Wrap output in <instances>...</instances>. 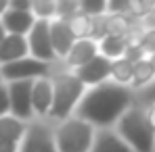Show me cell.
<instances>
[{"mask_svg": "<svg viewBox=\"0 0 155 152\" xmlns=\"http://www.w3.org/2000/svg\"><path fill=\"white\" fill-rule=\"evenodd\" d=\"M27 56H29V44H27L25 36H13V33H8L2 40V44H0V67L17 63V60L27 58Z\"/></svg>", "mask_w": 155, "mask_h": 152, "instance_id": "cell-14", "label": "cell"}, {"mask_svg": "<svg viewBox=\"0 0 155 152\" xmlns=\"http://www.w3.org/2000/svg\"><path fill=\"white\" fill-rule=\"evenodd\" d=\"M143 50H145L147 56H153L155 54V29H147L145 40H143Z\"/></svg>", "mask_w": 155, "mask_h": 152, "instance_id": "cell-29", "label": "cell"}, {"mask_svg": "<svg viewBox=\"0 0 155 152\" xmlns=\"http://www.w3.org/2000/svg\"><path fill=\"white\" fill-rule=\"evenodd\" d=\"M8 11V0H0V19H2V15Z\"/></svg>", "mask_w": 155, "mask_h": 152, "instance_id": "cell-34", "label": "cell"}, {"mask_svg": "<svg viewBox=\"0 0 155 152\" xmlns=\"http://www.w3.org/2000/svg\"><path fill=\"white\" fill-rule=\"evenodd\" d=\"M27 125H29V123L17 119V117H13V115L0 117V140H8V142L21 144V140L25 138Z\"/></svg>", "mask_w": 155, "mask_h": 152, "instance_id": "cell-17", "label": "cell"}, {"mask_svg": "<svg viewBox=\"0 0 155 152\" xmlns=\"http://www.w3.org/2000/svg\"><path fill=\"white\" fill-rule=\"evenodd\" d=\"M155 2H145V0H128V15L134 21H143L149 11L153 8Z\"/></svg>", "mask_w": 155, "mask_h": 152, "instance_id": "cell-25", "label": "cell"}, {"mask_svg": "<svg viewBox=\"0 0 155 152\" xmlns=\"http://www.w3.org/2000/svg\"><path fill=\"white\" fill-rule=\"evenodd\" d=\"M107 15H128V0H107Z\"/></svg>", "mask_w": 155, "mask_h": 152, "instance_id": "cell-27", "label": "cell"}, {"mask_svg": "<svg viewBox=\"0 0 155 152\" xmlns=\"http://www.w3.org/2000/svg\"><path fill=\"white\" fill-rule=\"evenodd\" d=\"M138 21H134L130 15H105L103 27L105 36H115V38H128V33L134 29Z\"/></svg>", "mask_w": 155, "mask_h": 152, "instance_id": "cell-16", "label": "cell"}, {"mask_svg": "<svg viewBox=\"0 0 155 152\" xmlns=\"http://www.w3.org/2000/svg\"><path fill=\"white\" fill-rule=\"evenodd\" d=\"M8 8H13V11H31V0H8Z\"/></svg>", "mask_w": 155, "mask_h": 152, "instance_id": "cell-30", "label": "cell"}, {"mask_svg": "<svg viewBox=\"0 0 155 152\" xmlns=\"http://www.w3.org/2000/svg\"><path fill=\"white\" fill-rule=\"evenodd\" d=\"M80 13L99 19L107 15V0H80Z\"/></svg>", "mask_w": 155, "mask_h": 152, "instance_id": "cell-23", "label": "cell"}, {"mask_svg": "<svg viewBox=\"0 0 155 152\" xmlns=\"http://www.w3.org/2000/svg\"><path fill=\"white\" fill-rule=\"evenodd\" d=\"M74 73L86 88H94V85L111 79V60L99 54L97 58H92L90 63H86L84 67H80Z\"/></svg>", "mask_w": 155, "mask_h": 152, "instance_id": "cell-9", "label": "cell"}, {"mask_svg": "<svg viewBox=\"0 0 155 152\" xmlns=\"http://www.w3.org/2000/svg\"><path fill=\"white\" fill-rule=\"evenodd\" d=\"M90 152H134L120 138L115 129H97V138Z\"/></svg>", "mask_w": 155, "mask_h": 152, "instance_id": "cell-15", "label": "cell"}, {"mask_svg": "<svg viewBox=\"0 0 155 152\" xmlns=\"http://www.w3.org/2000/svg\"><path fill=\"white\" fill-rule=\"evenodd\" d=\"M134 94L136 92L130 85H120L111 79L103 81L86 90L74 117L94 125L97 129H113L134 106Z\"/></svg>", "mask_w": 155, "mask_h": 152, "instance_id": "cell-1", "label": "cell"}, {"mask_svg": "<svg viewBox=\"0 0 155 152\" xmlns=\"http://www.w3.org/2000/svg\"><path fill=\"white\" fill-rule=\"evenodd\" d=\"M27 44H29V56L44 60V63H61L54 54L52 48V40H51V21H42L38 19L34 29L27 33Z\"/></svg>", "mask_w": 155, "mask_h": 152, "instance_id": "cell-7", "label": "cell"}, {"mask_svg": "<svg viewBox=\"0 0 155 152\" xmlns=\"http://www.w3.org/2000/svg\"><path fill=\"white\" fill-rule=\"evenodd\" d=\"M51 40H52V48H54V54L57 58L63 63L67 58V54L71 52L74 44H76V36L71 33L69 29V23L63 21V19H52L51 21Z\"/></svg>", "mask_w": 155, "mask_h": 152, "instance_id": "cell-10", "label": "cell"}, {"mask_svg": "<svg viewBox=\"0 0 155 152\" xmlns=\"http://www.w3.org/2000/svg\"><path fill=\"white\" fill-rule=\"evenodd\" d=\"M80 15V0H57V19L69 21Z\"/></svg>", "mask_w": 155, "mask_h": 152, "instance_id": "cell-24", "label": "cell"}, {"mask_svg": "<svg viewBox=\"0 0 155 152\" xmlns=\"http://www.w3.org/2000/svg\"><path fill=\"white\" fill-rule=\"evenodd\" d=\"M120 138L128 144L134 152H153L155 150V131L149 127L145 119V110L140 106H132L128 113L113 127Z\"/></svg>", "mask_w": 155, "mask_h": 152, "instance_id": "cell-3", "label": "cell"}, {"mask_svg": "<svg viewBox=\"0 0 155 152\" xmlns=\"http://www.w3.org/2000/svg\"><path fill=\"white\" fill-rule=\"evenodd\" d=\"M11 115V98H8V85L0 83V117Z\"/></svg>", "mask_w": 155, "mask_h": 152, "instance_id": "cell-28", "label": "cell"}, {"mask_svg": "<svg viewBox=\"0 0 155 152\" xmlns=\"http://www.w3.org/2000/svg\"><path fill=\"white\" fill-rule=\"evenodd\" d=\"M31 13L42 21L57 19V0H31Z\"/></svg>", "mask_w": 155, "mask_h": 152, "instance_id": "cell-22", "label": "cell"}, {"mask_svg": "<svg viewBox=\"0 0 155 152\" xmlns=\"http://www.w3.org/2000/svg\"><path fill=\"white\" fill-rule=\"evenodd\" d=\"M69 29L71 33L76 36V40H92V33H94V19L80 13L76 17H71L69 21Z\"/></svg>", "mask_w": 155, "mask_h": 152, "instance_id": "cell-20", "label": "cell"}, {"mask_svg": "<svg viewBox=\"0 0 155 152\" xmlns=\"http://www.w3.org/2000/svg\"><path fill=\"white\" fill-rule=\"evenodd\" d=\"M54 138L59 152H90L97 138V127L78 117H69L67 121L54 125Z\"/></svg>", "mask_w": 155, "mask_h": 152, "instance_id": "cell-4", "label": "cell"}, {"mask_svg": "<svg viewBox=\"0 0 155 152\" xmlns=\"http://www.w3.org/2000/svg\"><path fill=\"white\" fill-rule=\"evenodd\" d=\"M149 58H151V63H153V69H155V54H153V56H149Z\"/></svg>", "mask_w": 155, "mask_h": 152, "instance_id": "cell-36", "label": "cell"}, {"mask_svg": "<svg viewBox=\"0 0 155 152\" xmlns=\"http://www.w3.org/2000/svg\"><path fill=\"white\" fill-rule=\"evenodd\" d=\"M99 56V42L94 40H78L74 44L71 52L67 54V58L63 60V67L67 71H78L80 67H84L86 63H90L92 58Z\"/></svg>", "mask_w": 155, "mask_h": 152, "instance_id": "cell-12", "label": "cell"}, {"mask_svg": "<svg viewBox=\"0 0 155 152\" xmlns=\"http://www.w3.org/2000/svg\"><path fill=\"white\" fill-rule=\"evenodd\" d=\"M134 75V65L128 58H120L111 63V81L120 83V85H130Z\"/></svg>", "mask_w": 155, "mask_h": 152, "instance_id": "cell-21", "label": "cell"}, {"mask_svg": "<svg viewBox=\"0 0 155 152\" xmlns=\"http://www.w3.org/2000/svg\"><path fill=\"white\" fill-rule=\"evenodd\" d=\"M134 104L136 106H149V104H155V81L151 85H147L145 90H138L134 94Z\"/></svg>", "mask_w": 155, "mask_h": 152, "instance_id": "cell-26", "label": "cell"}, {"mask_svg": "<svg viewBox=\"0 0 155 152\" xmlns=\"http://www.w3.org/2000/svg\"><path fill=\"white\" fill-rule=\"evenodd\" d=\"M0 83H4V81H2V75H0Z\"/></svg>", "mask_w": 155, "mask_h": 152, "instance_id": "cell-37", "label": "cell"}, {"mask_svg": "<svg viewBox=\"0 0 155 152\" xmlns=\"http://www.w3.org/2000/svg\"><path fill=\"white\" fill-rule=\"evenodd\" d=\"M2 25L6 29V33H13V36H25L34 29L36 25V17H34V13L31 11H13V8H8L4 15H2Z\"/></svg>", "mask_w": 155, "mask_h": 152, "instance_id": "cell-13", "label": "cell"}, {"mask_svg": "<svg viewBox=\"0 0 155 152\" xmlns=\"http://www.w3.org/2000/svg\"><path fill=\"white\" fill-rule=\"evenodd\" d=\"M143 25L147 27V29H155V4H153V8L149 11V15L143 19Z\"/></svg>", "mask_w": 155, "mask_h": 152, "instance_id": "cell-33", "label": "cell"}, {"mask_svg": "<svg viewBox=\"0 0 155 152\" xmlns=\"http://www.w3.org/2000/svg\"><path fill=\"white\" fill-rule=\"evenodd\" d=\"M8 33H6V29H4V25H2V21H0V44H2V40L6 38Z\"/></svg>", "mask_w": 155, "mask_h": 152, "instance_id": "cell-35", "label": "cell"}, {"mask_svg": "<svg viewBox=\"0 0 155 152\" xmlns=\"http://www.w3.org/2000/svg\"><path fill=\"white\" fill-rule=\"evenodd\" d=\"M19 152H59L54 123H51L48 119H34L27 125L25 138L19 144Z\"/></svg>", "mask_w": 155, "mask_h": 152, "instance_id": "cell-6", "label": "cell"}, {"mask_svg": "<svg viewBox=\"0 0 155 152\" xmlns=\"http://www.w3.org/2000/svg\"><path fill=\"white\" fill-rule=\"evenodd\" d=\"M153 152H155V150H153Z\"/></svg>", "mask_w": 155, "mask_h": 152, "instance_id": "cell-38", "label": "cell"}, {"mask_svg": "<svg viewBox=\"0 0 155 152\" xmlns=\"http://www.w3.org/2000/svg\"><path fill=\"white\" fill-rule=\"evenodd\" d=\"M51 79L54 96H52V108L48 115V121L57 125L76 115V108L80 106L88 88L76 77V73L67 71L63 67V63H59V69L51 75Z\"/></svg>", "mask_w": 155, "mask_h": 152, "instance_id": "cell-2", "label": "cell"}, {"mask_svg": "<svg viewBox=\"0 0 155 152\" xmlns=\"http://www.w3.org/2000/svg\"><path fill=\"white\" fill-rule=\"evenodd\" d=\"M6 85H8V98H11V115L25 123H31L36 119L34 104H31L34 81H11Z\"/></svg>", "mask_w": 155, "mask_h": 152, "instance_id": "cell-8", "label": "cell"}, {"mask_svg": "<svg viewBox=\"0 0 155 152\" xmlns=\"http://www.w3.org/2000/svg\"><path fill=\"white\" fill-rule=\"evenodd\" d=\"M143 110H145V119H147V123L149 127L155 131V104H149V106H143Z\"/></svg>", "mask_w": 155, "mask_h": 152, "instance_id": "cell-31", "label": "cell"}, {"mask_svg": "<svg viewBox=\"0 0 155 152\" xmlns=\"http://www.w3.org/2000/svg\"><path fill=\"white\" fill-rule=\"evenodd\" d=\"M153 81H155V69H153V63H151L149 56L138 60V63H134V75H132V83H130V88L134 92L145 90Z\"/></svg>", "mask_w": 155, "mask_h": 152, "instance_id": "cell-19", "label": "cell"}, {"mask_svg": "<svg viewBox=\"0 0 155 152\" xmlns=\"http://www.w3.org/2000/svg\"><path fill=\"white\" fill-rule=\"evenodd\" d=\"M57 69H59V63L51 65V63L38 60L34 56H27V58H21L17 63L2 65L0 75H2L4 83H11V81H36V79L51 77Z\"/></svg>", "mask_w": 155, "mask_h": 152, "instance_id": "cell-5", "label": "cell"}, {"mask_svg": "<svg viewBox=\"0 0 155 152\" xmlns=\"http://www.w3.org/2000/svg\"><path fill=\"white\" fill-rule=\"evenodd\" d=\"M0 152H19V144L8 142V140H0Z\"/></svg>", "mask_w": 155, "mask_h": 152, "instance_id": "cell-32", "label": "cell"}, {"mask_svg": "<svg viewBox=\"0 0 155 152\" xmlns=\"http://www.w3.org/2000/svg\"><path fill=\"white\" fill-rule=\"evenodd\" d=\"M128 50V40L126 38H115V36H105L103 40L99 42V54L109 58L111 63L113 60H120L126 56Z\"/></svg>", "mask_w": 155, "mask_h": 152, "instance_id": "cell-18", "label": "cell"}, {"mask_svg": "<svg viewBox=\"0 0 155 152\" xmlns=\"http://www.w3.org/2000/svg\"><path fill=\"white\" fill-rule=\"evenodd\" d=\"M52 79L44 77V79H36L34 81V90H31V104H34V115L36 119H48L52 108Z\"/></svg>", "mask_w": 155, "mask_h": 152, "instance_id": "cell-11", "label": "cell"}]
</instances>
